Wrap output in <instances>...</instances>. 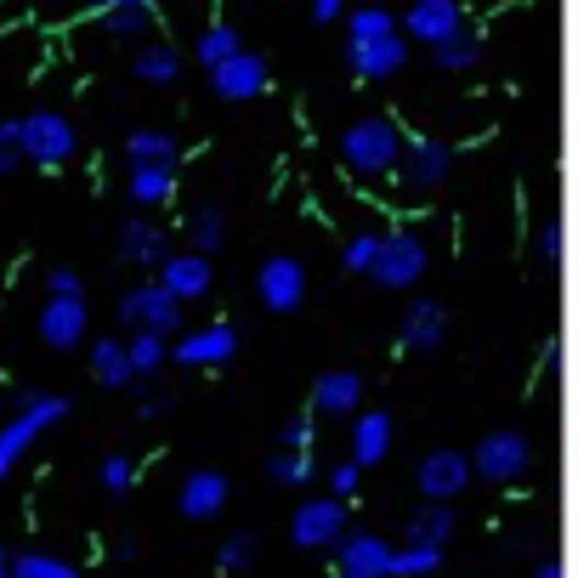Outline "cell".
Segmentation results:
<instances>
[{
	"label": "cell",
	"instance_id": "6da1fadb",
	"mask_svg": "<svg viewBox=\"0 0 578 578\" xmlns=\"http://www.w3.org/2000/svg\"><path fill=\"white\" fill-rule=\"evenodd\" d=\"M403 148H408V131L386 114L352 120L340 131V159H347V170H358V177H386V170H397Z\"/></svg>",
	"mask_w": 578,
	"mask_h": 578
},
{
	"label": "cell",
	"instance_id": "7a4b0ae2",
	"mask_svg": "<svg viewBox=\"0 0 578 578\" xmlns=\"http://www.w3.org/2000/svg\"><path fill=\"white\" fill-rule=\"evenodd\" d=\"M57 420H68V397H57V392H18V415L0 426V483H7L12 465H18Z\"/></svg>",
	"mask_w": 578,
	"mask_h": 578
},
{
	"label": "cell",
	"instance_id": "3957f363",
	"mask_svg": "<svg viewBox=\"0 0 578 578\" xmlns=\"http://www.w3.org/2000/svg\"><path fill=\"white\" fill-rule=\"evenodd\" d=\"M18 143H23V159L41 165V170H63L68 159L80 154V131L68 125V114L57 109H34L18 120Z\"/></svg>",
	"mask_w": 578,
	"mask_h": 578
},
{
	"label": "cell",
	"instance_id": "277c9868",
	"mask_svg": "<svg viewBox=\"0 0 578 578\" xmlns=\"http://www.w3.org/2000/svg\"><path fill=\"white\" fill-rule=\"evenodd\" d=\"M426 261H431L426 256V238L415 227H397V233H386V245H381V256H374L369 279L381 284V290H408V284H420Z\"/></svg>",
	"mask_w": 578,
	"mask_h": 578
},
{
	"label": "cell",
	"instance_id": "5b68a950",
	"mask_svg": "<svg viewBox=\"0 0 578 578\" xmlns=\"http://www.w3.org/2000/svg\"><path fill=\"white\" fill-rule=\"evenodd\" d=\"M471 465H476V476H488V483H522L533 471V442L522 431H488L476 442Z\"/></svg>",
	"mask_w": 578,
	"mask_h": 578
},
{
	"label": "cell",
	"instance_id": "8992f818",
	"mask_svg": "<svg viewBox=\"0 0 578 578\" xmlns=\"http://www.w3.org/2000/svg\"><path fill=\"white\" fill-rule=\"evenodd\" d=\"M120 324L154 329V335H177V329H182V301L170 295L165 284H136V290L120 301Z\"/></svg>",
	"mask_w": 578,
	"mask_h": 578
},
{
	"label": "cell",
	"instance_id": "52a82bcc",
	"mask_svg": "<svg viewBox=\"0 0 578 578\" xmlns=\"http://www.w3.org/2000/svg\"><path fill=\"white\" fill-rule=\"evenodd\" d=\"M449 165H454L449 143H437V136H408V148H403V159H397V182H403L408 193L442 188V177H449Z\"/></svg>",
	"mask_w": 578,
	"mask_h": 578
},
{
	"label": "cell",
	"instance_id": "ba28073f",
	"mask_svg": "<svg viewBox=\"0 0 578 578\" xmlns=\"http://www.w3.org/2000/svg\"><path fill=\"white\" fill-rule=\"evenodd\" d=\"M290 539L301 544V551H324V544L335 539H347V499H306L295 510V522H290Z\"/></svg>",
	"mask_w": 578,
	"mask_h": 578
},
{
	"label": "cell",
	"instance_id": "9c48e42d",
	"mask_svg": "<svg viewBox=\"0 0 578 578\" xmlns=\"http://www.w3.org/2000/svg\"><path fill=\"white\" fill-rule=\"evenodd\" d=\"M91 329V313H86V295H46L41 306V340L52 352H75Z\"/></svg>",
	"mask_w": 578,
	"mask_h": 578
},
{
	"label": "cell",
	"instance_id": "30bf717a",
	"mask_svg": "<svg viewBox=\"0 0 578 578\" xmlns=\"http://www.w3.org/2000/svg\"><path fill=\"white\" fill-rule=\"evenodd\" d=\"M256 295H261L267 313H295V306L306 301V267H301L295 256H272V261H261Z\"/></svg>",
	"mask_w": 578,
	"mask_h": 578
},
{
	"label": "cell",
	"instance_id": "8fae6325",
	"mask_svg": "<svg viewBox=\"0 0 578 578\" xmlns=\"http://www.w3.org/2000/svg\"><path fill=\"white\" fill-rule=\"evenodd\" d=\"M442 335H449V313H442V301L420 295V301L403 313L397 347H403L408 358H431V352H442Z\"/></svg>",
	"mask_w": 578,
	"mask_h": 578
},
{
	"label": "cell",
	"instance_id": "7c38bea8",
	"mask_svg": "<svg viewBox=\"0 0 578 578\" xmlns=\"http://www.w3.org/2000/svg\"><path fill=\"white\" fill-rule=\"evenodd\" d=\"M471 476H476V465H471L465 454H454V449L426 454V460H420V494H426V499H442V505H454V499L471 488Z\"/></svg>",
	"mask_w": 578,
	"mask_h": 578
},
{
	"label": "cell",
	"instance_id": "4fadbf2b",
	"mask_svg": "<svg viewBox=\"0 0 578 578\" xmlns=\"http://www.w3.org/2000/svg\"><path fill=\"white\" fill-rule=\"evenodd\" d=\"M211 86H216V97H227V102H250V97H261V91L272 86V68H267L261 52H238L233 63H222L216 75H211Z\"/></svg>",
	"mask_w": 578,
	"mask_h": 578
},
{
	"label": "cell",
	"instance_id": "5bb4252c",
	"mask_svg": "<svg viewBox=\"0 0 578 578\" xmlns=\"http://www.w3.org/2000/svg\"><path fill=\"white\" fill-rule=\"evenodd\" d=\"M233 352H238V329L233 324H204V329L177 340V363H188V369H222Z\"/></svg>",
	"mask_w": 578,
	"mask_h": 578
},
{
	"label": "cell",
	"instance_id": "9a60e30c",
	"mask_svg": "<svg viewBox=\"0 0 578 578\" xmlns=\"http://www.w3.org/2000/svg\"><path fill=\"white\" fill-rule=\"evenodd\" d=\"M227 494H233V488H227L222 471H188L177 505H182L188 522H211V517H222V510H227Z\"/></svg>",
	"mask_w": 578,
	"mask_h": 578
},
{
	"label": "cell",
	"instance_id": "2e32d148",
	"mask_svg": "<svg viewBox=\"0 0 578 578\" xmlns=\"http://www.w3.org/2000/svg\"><path fill=\"white\" fill-rule=\"evenodd\" d=\"M392 544L381 533H352L340 544V573L335 578H392Z\"/></svg>",
	"mask_w": 578,
	"mask_h": 578
},
{
	"label": "cell",
	"instance_id": "e0dca14e",
	"mask_svg": "<svg viewBox=\"0 0 578 578\" xmlns=\"http://www.w3.org/2000/svg\"><path fill=\"white\" fill-rule=\"evenodd\" d=\"M159 284H165L170 295H177V301H199V295H211V284H216L211 256H199V250L165 256V267H159Z\"/></svg>",
	"mask_w": 578,
	"mask_h": 578
},
{
	"label": "cell",
	"instance_id": "ac0fdd59",
	"mask_svg": "<svg viewBox=\"0 0 578 578\" xmlns=\"http://www.w3.org/2000/svg\"><path fill=\"white\" fill-rule=\"evenodd\" d=\"M358 403H363V374H352V369H335L313 386V415H324V420H352Z\"/></svg>",
	"mask_w": 578,
	"mask_h": 578
},
{
	"label": "cell",
	"instance_id": "d6986e66",
	"mask_svg": "<svg viewBox=\"0 0 578 578\" xmlns=\"http://www.w3.org/2000/svg\"><path fill=\"white\" fill-rule=\"evenodd\" d=\"M352 68H358V80H392L397 68L408 63V41L403 34H381V41H358L347 46Z\"/></svg>",
	"mask_w": 578,
	"mask_h": 578
},
{
	"label": "cell",
	"instance_id": "ffe728a7",
	"mask_svg": "<svg viewBox=\"0 0 578 578\" xmlns=\"http://www.w3.org/2000/svg\"><path fill=\"white\" fill-rule=\"evenodd\" d=\"M120 256H125L131 267H165L170 233H165L159 222H148V216H131V222L120 227Z\"/></svg>",
	"mask_w": 578,
	"mask_h": 578
},
{
	"label": "cell",
	"instance_id": "44dd1931",
	"mask_svg": "<svg viewBox=\"0 0 578 578\" xmlns=\"http://www.w3.org/2000/svg\"><path fill=\"white\" fill-rule=\"evenodd\" d=\"M403 23H408V34H415V41H426V46H437V41H449V34L465 29L460 0H415Z\"/></svg>",
	"mask_w": 578,
	"mask_h": 578
},
{
	"label": "cell",
	"instance_id": "7402d4cb",
	"mask_svg": "<svg viewBox=\"0 0 578 578\" xmlns=\"http://www.w3.org/2000/svg\"><path fill=\"white\" fill-rule=\"evenodd\" d=\"M392 415H381V408H369V415H352V460L358 465H381L392 454Z\"/></svg>",
	"mask_w": 578,
	"mask_h": 578
},
{
	"label": "cell",
	"instance_id": "603a6c76",
	"mask_svg": "<svg viewBox=\"0 0 578 578\" xmlns=\"http://www.w3.org/2000/svg\"><path fill=\"white\" fill-rule=\"evenodd\" d=\"M91 374L109 392H120V386H131L136 381V369H131V352H125V340H114V335H102L97 347H91Z\"/></svg>",
	"mask_w": 578,
	"mask_h": 578
},
{
	"label": "cell",
	"instance_id": "cb8c5ba5",
	"mask_svg": "<svg viewBox=\"0 0 578 578\" xmlns=\"http://www.w3.org/2000/svg\"><path fill=\"white\" fill-rule=\"evenodd\" d=\"M148 29H154V0H114L102 12V34H114V41H143Z\"/></svg>",
	"mask_w": 578,
	"mask_h": 578
},
{
	"label": "cell",
	"instance_id": "d4e9b609",
	"mask_svg": "<svg viewBox=\"0 0 578 578\" xmlns=\"http://www.w3.org/2000/svg\"><path fill=\"white\" fill-rule=\"evenodd\" d=\"M125 159H131V165H170V170H177L182 143H177L170 131H131V136H125Z\"/></svg>",
	"mask_w": 578,
	"mask_h": 578
},
{
	"label": "cell",
	"instance_id": "484cf974",
	"mask_svg": "<svg viewBox=\"0 0 578 578\" xmlns=\"http://www.w3.org/2000/svg\"><path fill=\"white\" fill-rule=\"evenodd\" d=\"M431 63L449 68V75H471V68L483 63V34H476V29H460V34H449V41H437V46H431Z\"/></svg>",
	"mask_w": 578,
	"mask_h": 578
},
{
	"label": "cell",
	"instance_id": "4316f807",
	"mask_svg": "<svg viewBox=\"0 0 578 578\" xmlns=\"http://www.w3.org/2000/svg\"><path fill=\"white\" fill-rule=\"evenodd\" d=\"M460 528L454 517V505H442V499H426V510H415V522H408V539L415 544H449Z\"/></svg>",
	"mask_w": 578,
	"mask_h": 578
},
{
	"label": "cell",
	"instance_id": "83f0119b",
	"mask_svg": "<svg viewBox=\"0 0 578 578\" xmlns=\"http://www.w3.org/2000/svg\"><path fill=\"white\" fill-rule=\"evenodd\" d=\"M131 75L143 80V86H177L182 57H177V46H143V52L131 57Z\"/></svg>",
	"mask_w": 578,
	"mask_h": 578
},
{
	"label": "cell",
	"instance_id": "f1b7e54d",
	"mask_svg": "<svg viewBox=\"0 0 578 578\" xmlns=\"http://www.w3.org/2000/svg\"><path fill=\"white\" fill-rule=\"evenodd\" d=\"M131 199L136 204H165V199H177V170L170 165H131Z\"/></svg>",
	"mask_w": 578,
	"mask_h": 578
},
{
	"label": "cell",
	"instance_id": "f546056e",
	"mask_svg": "<svg viewBox=\"0 0 578 578\" xmlns=\"http://www.w3.org/2000/svg\"><path fill=\"white\" fill-rule=\"evenodd\" d=\"M238 52H245V41H238V29H227V23H211V29H204L199 41H193V57L211 68V75H216L222 63H233Z\"/></svg>",
	"mask_w": 578,
	"mask_h": 578
},
{
	"label": "cell",
	"instance_id": "4dcf8cb0",
	"mask_svg": "<svg viewBox=\"0 0 578 578\" xmlns=\"http://www.w3.org/2000/svg\"><path fill=\"white\" fill-rule=\"evenodd\" d=\"M267 471H272V483L279 488H306L318 476V460H313V449H279Z\"/></svg>",
	"mask_w": 578,
	"mask_h": 578
},
{
	"label": "cell",
	"instance_id": "1f68e13d",
	"mask_svg": "<svg viewBox=\"0 0 578 578\" xmlns=\"http://www.w3.org/2000/svg\"><path fill=\"white\" fill-rule=\"evenodd\" d=\"M442 567V544H415L408 539L403 551L392 556V578H431Z\"/></svg>",
	"mask_w": 578,
	"mask_h": 578
},
{
	"label": "cell",
	"instance_id": "d6a6232c",
	"mask_svg": "<svg viewBox=\"0 0 578 578\" xmlns=\"http://www.w3.org/2000/svg\"><path fill=\"white\" fill-rule=\"evenodd\" d=\"M125 352H131V369H136V374H159L165 358H170V340L154 335V329H136V335L125 340Z\"/></svg>",
	"mask_w": 578,
	"mask_h": 578
},
{
	"label": "cell",
	"instance_id": "836d02e7",
	"mask_svg": "<svg viewBox=\"0 0 578 578\" xmlns=\"http://www.w3.org/2000/svg\"><path fill=\"white\" fill-rule=\"evenodd\" d=\"M12 578H80V567L63 562V556H46V551H18Z\"/></svg>",
	"mask_w": 578,
	"mask_h": 578
},
{
	"label": "cell",
	"instance_id": "e575fe53",
	"mask_svg": "<svg viewBox=\"0 0 578 578\" xmlns=\"http://www.w3.org/2000/svg\"><path fill=\"white\" fill-rule=\"evenodd\" d=\"M188 238H193V250H199V256H211V250L222 245V238H227V222H222V211H216V204H204V211H193Z\"/></svg>",
	"mask_w": 578,
	"mask_h": 578
},
{
	"label": "cell",
	"instance_id": "d590c367",
	"mask_svg": "<svg viewBox=\"0 0 578 578\" xmlns=\"http://www.w3.org/2000/svg\"><path fill=\"white\" fill-rule=\"evenodd\" d=\"M347 23H352V46L358 41H381V34H397V18L386 7H358Z\"/></svg>",
	"mask_w": 578,
	"mask_h": 578
},
{
	"label": "cell",
	"instance_id": "8d00e7d4",
	"mask_svg": "<svg viewBox=\"0 0 578 578\" xmlns=\"http://www.w3.org/2000/svg\"><path fill=\"white\" fill-rule=\"evenodd\" d=\"M131 483H136V460H131V454H109V460H102V494L125 499Z\"/></svg>",
	"mask_w": 578,
	"mask_h": 578
},
{
	"label": "cell",
	"instance_id": "74e56055",
	"mask_svg": "<svg viewBox=\"0 0 578 578\" xmlns=\"http://www.w3.org/2000/svg\"><path fill=\"white\" fill-rule=\"evenodd\" d=\"M381 245H386V233H352V245H347V272H369L374 267V256H381Z\"/></svg>",
	"mask_w": 578,
	"mask_h": 578
},
{
	"label": "cell",
	"instance_id": "f35d334b",
	"mask_svg": "<svg viewBox=\"0 0 578 578\" xmlns=\"http://www.w3.org/2000/svg\"><path fill=\"white\" fill-rule=\"evenodd\" d=\"M256 551H261V544H256V533H233V539L222 544V556H216V562H222L227 573H245V567L256 562Z\"/></svg>",
	"mask_w": 578,
	"mask_h": 578
},
{
	"label": "cell",
	"instance_id": "ab89813d",
	"mask_svg": "<svg viewBox=\"0 0 578 578\" xmlns=\"http://www.w3.org/2000/svg\"><path fill=\"white\" fill-rule=\"evenodd\" d=\"M23 165V143H18V120H0V177H12Z\"/></svg>",
	"mask_w": 578,
	"mask_h": 578
},
{
	"label": "cell",
	"instance_id": "60d3db41",
	"mask_svg": "<svg viewBox=\"0 0 578 578\" xmlns=\"http://www.w3.org/2000/svg\"><path fill=\"white\" fill-rule=\"evenodd\" d=\"M358 483H363V465H358V460H340V465L329 471V494H335V499L358 494Z\"/></svg>",
	"mask_w": 578,
	"mask_h": 578
},
{
	"label": "cell",
	"instance_id": "b9f144b4",
	"mask_svg": "<svg viewBox=\"0 0 578 578\" xmlns=\"http://www.w3.org/2000/svg\"><path fill=\"white\" fill-rule=\"evenodd\" d=\"M46 295H86L80 272H75V267H52V272H46Z\"/></svg>",
	"mask_w": 578,
	"mask_h": 578
},
{
	"label": "cell",
	"instance_id": "7bdbcfd3",
	"mask_svg": "<svg viewBox=\"0 0 578 578\" xmlns=\"http://www.w3.org/2000/svg\"><path fill=\"white\" fill-rule=\"evenodd\" d=\"M539 261H544V267H556V261H562V227H556V222H544V227H539Z\"/></svg>",
	"mask_w": 578,
	"mask_h": 578
},
{
	"label": "cell",
	"instance_id": "ee69618b",
	"mask_svg": "<svg viewBox=\"0 0 578 578\" xmlns=\"http://www.w3.org/2000/svg\"><path fill=\"white\" fill-rule=\"evenodd\" d=\"M279 449H313V426H306V420H290V426L279 431Z\"/></svg>",
	"mask_w": 578,
	"mask_h": 578
},
{
	"label": "cell",
	"instance_id": "f6af8a7d",
	"mask_svg": "<svg viewBox=\"0 0 578 578\" xmlns=\"http://www.w3.org/2000/svg\"><path fill=\"white\" fill-rule=\"evenodd\" d=\"M347 18V0H313V23H335Z\"/></svg>",
	"mask_w": 578,
	"mask_h": 578
},
{
	"label": "cell",
	"instance_id": "bcb514c9",
	"mask_svg": "<svg viewBox=\"0 0 578 578\" xmlns=\"http://www.w3.org/2000/svg\"><path fill=\"white\" fill-rule=\"evenodd\" d=\"M12 556H18L12 544H0V578H12Z\"/></svg>",
	"mask_w": 578,
	"mask_h": 578
},
{
	"label": "cell",
	"instance_id": "7dc6e473",
	"mask_svg": "<svg viewBox=\"0 0 578 578\" xmlns=\"http://www.w3.org/2000/svg\"><path fill=\"white\" fill-rule=\"evenodd\" d=\"M75 7H86V12H109L114 0H75Z\"/></svg>",
	"mask_w": 578,
	"mask_h": 578
},
{
	"label": "cell",
	"instance_id": "c3c4849f",
	"mask_svg": "<svg viewBox=\"0 0 578 578\" xmlns=\"http://www.w3.org/2000/svg\"><path fill=\"white\" fill-rule=\"evenodd\" d=\"M533 578H562V567H556V562H539V573H533Z\"/></svg>",
	"mask_w": 578,
	"mask_h": 578
}]
</instances>
